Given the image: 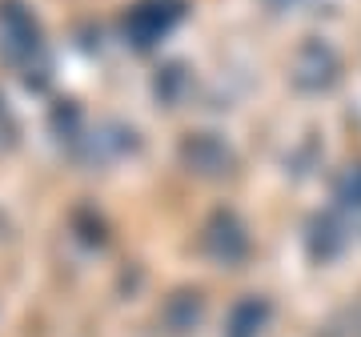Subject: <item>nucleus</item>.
<instances>
[{
  "label": "nucleus",
  "instance_id": "obj_2",
  "mask_svg": "<svg viewBox=\"0 0 361 337\" xmlns=\"http://www.w3.org/2000/svg\"><path fill=\"white\" fill-rule=\"evenodd\" d=\"M265 313H269V305H265V301L245 298L237 310H233L229 333H225V337H257L261 333V321H265Z\"/></svg>",
  "mask_w": 361,
  "mask_h": 337
},
{
  "label": "nucleus",
  "instance_id": "obj_1",
  "mask_svg": "<svg viewBox=\"0 0 361 337\" xmlns=\"http://www.w3.org/2000/svg\"><path fill=\"white\" fill-rule=\"evenodd\" d=\"M177 16H180V8L173 0H145V4L133 8L129 20H125V32L145 49V44H153V40L165 37L169 28L177 25Z\"/></svg>",
  "mask_w": 361,
  "mask_h": 337
},
{
  "label": "nucleus",
  "instance_id": "obj_3",
  "mask_svg": "<svg viewBox=\"0 0 361 337\" xmlns=\"http://www.w3.org/2000/svg\"><path fill=\"white\" fill-rule=\"evenodd\" d=\"M337 197H341V205H357V209H361V168L345 173V181H341Z\"/></svg>",
  "mask_w": 361,
  "mask_h": 337
}]
</instances>
